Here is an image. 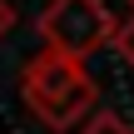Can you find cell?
I'll use <instances>...</instances> for the list:
<instances>
[{"label":"cell","mask_w":134,"mask_h":134,"mask_svg":"<svg viewBox=\"0 0 134 134\" xmlns=\"http://www.w3.org/2000/svg\"><path fill=\"white\" fill-rule=\"evenodd\" d=\"M80 134H134V129H129V119H119L114 109H94V114L80 124Z\"/></svg>","instance_id":"cell-3"},{"label":"cell","mask_w":134,"mask_h":134,"mask_svg":"<svg viewBox=\"0 0 134 134\" xmlns=\"http://www.w3.org/2000/svg\"><path fill=\"white\" fill-rule=\"evenodd\" d=\"M114 15L104 10V0H50L45 15H40V40L45 50H60V55H94L99 45H114Z\"/></svg>","instance_id":"cell-2"},{"label":"cell","mask_w":134,"mask_h":134,"mask_svg":"<svg viewBox=\"0 0 134 134\" xmlns=\"http://www.w3.org/2000/svg\"><path fill=\"white\" fill-rule=\"evenodd\" d=\"M15 20H20V15H15V5H10V0H0V40L15 30Z\"/></svg>","instance_id":"cell-5"},{"label":"cell","mask_w":134,"mask_h":134,"mask_svg":"<svg viewBox=\"0 0 134 134\" xmlns=\"http://www.w3.org/2000/svg\"><path fill=\"white\" fill-rule=\"evenodd\" d=\"M114 55H119L124 65H134V20H124V25L114 30Z\"/></svg>","instance_id":"cell-4"},{"label":"cell","mask_w":134,"mask_h":134,"mask_svg":"<svg viewBox=\"0 0 134 134\" xmlns=\"http://www.w3.org/2000/svg\"><path fill=\"white\" fill-rule=\"evenodd\" d=\"M129 10H134V0H129Z\"/></svg>","instance_id":"cell-6"},{"label":"cell","mask_w":134,"mask_h":134,"mask_svg":"<svg viewBox=\"0 0 134 134\" xmlns=\"http://www.w3.org/2000/svg\"><path fill=\"white\" fill-rule=\"evenodd\" d=\"M99 90L85 70V60L75 55H60V50H45L35 55V65L25 70V104L50 124V129H75L90 109H94Z\"/></svg>","instance_id":"cell-1"}]
</instances>
